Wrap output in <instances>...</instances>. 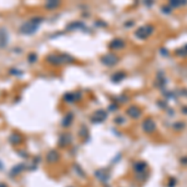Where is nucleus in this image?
<instances>
[{
	"label": "nucleus",
	"mask_w": 187,
	"mask_h": 187,
	"mask_svg": "<svg viewBox=\"0 0 187 187\" xmlns=\"http://www.w3.org/2000/svg\"><path fill=\"white\" fill-rule=\"evenodd\" d=\"M70 141H67V135H61L60 136V146H66V145H69Z\"/></svg>",
	"instance_id": "obj_17"
},
{
	"label": "nucleus",
	"mask_w": 187,
	"mask_h": 187,
	"mask_svg": "<svg viewBox=\"0 0 187 187\" xmlns=\"http://www.w3.org/2000/svg\"><path fill=\"white\" fill-rule=\"evenodd\" d=\"M43 20H44V18H41V16H34V18L26 20V21H24L21 25H20L19 33L23 34V35H33V34H35L36 30L40 26V24L43 23Z\"/></svg>",
	"instance_id": "obj_1"
},
{
	"label": "nucleus",
	"mask_w": 187,
	"mask_h": 187,
	"mask_svg": "<svg viewBox=\"0 0 187 187\" xmlns=\"http://www.w3.org/2000/svg\"><path fill=\"white\" fill-rule=\"evenodd\" d=\"M127 113H129L131 117H133V119H136V117L140 116V112H139V110L136 107H130L129 111H127Z\"/></svg>",
	"instance_id": "obj_13"
},
{
	"label": "nucleus",
	"mask_w": 187,
	"mask_h": 187,
	"mask_svg": "<svg viewBox=\"0 0 187 187\" xmlns=\"http://www.w3.org/2000/svg\"><path fill=\"white\" fill-rule=\"evenodd\" d=\"M72 117H74V116H72V113H71V112H69L67 115H66V116L64 117V120H62L61 125H62V126H64V127L69 126V125L71 123V120H72Z\"/></svg>",
	"instance_id": "obj_12"
},
{
	"label": "nucleus",
	"mask_w": 187,
	"mask_h": 187,
	"mask_svg": "<svg viewBox=\"0 0 187 187\" xmlns=\"http://www.w3.org/2000/svg\"><path fill=\"white\" fill-rule=\"evenodd\" d=\"M46 61L49 64L54 65V66H59L61 64H65V59H64V54H51L49 56H46Z\"/></svg>",
	"instance_id": "obj_2"
},
{
	"label": "nucleus",
	"mask_w": 187,
	"mask_h": 187,
	"mask_svg": "<svg viewBox=\"0 0 187 187\" xmlns=\"http://www.w3.org/2000/svg\"><path fill=\"white\" fill-rule=\"evenodd\" d=\"M80 96L77 95V94H75V92H67V94H65L64 95V100L66 101V102H75L77 99H79Z\"/></svg>",
	"instance_id": "obj_9"
},
{
	"label": "nucleus",
	"mask_w": 187,
	"mask_h": 187,
	"mask_svg": "<svg viewBox=\"0 0 187 187\" xmlns=\"http://www.w3.org/2000/svg\"><path fill=\"white\" fill-rule=\"evenodd\" d=\"M105 117H106V113L103 112L102 110H99V111L95 113V116L92 117V120H94V122H96V121H97V122H101Z\"/></svg>",
	"instance_id": "obj_11"
},
{
	"label": "nucleus",
	"mask_w": 187,
	"mask_h": 187,
	"mask_svg": "<svg viewBox=\"0 0 187 187\" xmlns=\"http://www.w3.org/2000/svg\"><path fill=\"white\" fill-rule=\"evenodd\" d=\"M82 28H84V24L80 23V21H74V23H71V24L67 26V29H69V30H74V29H82Z\"/></svg>",
	"instance_id": "obj_14"
},
{
	"label": "nucleus",
	"mask_w": 187,
	"mask_h": 187,
	"mask_svg": "<svg viewBox=\"0 0 187 187\" xmlns=\"http://www.w3.org/2000/svg\"><path fill=\"white\" fill-rule=\"evenodd\" d=\"M8 40H9V36H8L6 29L0 28V49H4L8 45Z\"/></svg>",
	"instance_id": "obj_3"
},
{
	"label": "nucleus",
	"mask_w": 187,
	"mask_h": 187,
	"mask_svg": "<svg viewBox=\"0 0 187 187\" xmlns=\"http://www.w3.org/2000/svg\"><path fill=\"white\" fill-rule=\"evenodd\" d=\"M28 61L30 62V64H34L35 61H38V55L35 53H30L28 55Z\"/></svg>",
	"instance_id": "obj_18"
},
{
	"label": "nucleus",
	"mask_w": 187,
	"mask_h": 187,
	"mask_svg": "<svg viewBox=\"0 0 187 187\" xmlns=\"http://www.w3.org/2000/svg\"><path fill=\"white\" fill-rule=\"evenodd\" d=\"M0 170H3V163L0 162Z\"/></svg>",
	"instance_id": "obj_21"
},
{
	"label": "nucleus",
	"mask_w": 187,
	"mask_h": 187,
	"mask_svg": "<svg viewBox=\"0 0 187 187\" xmlns=\"http://www.w3.org/2000/svg\"><path fill=\"white\" fill-rule=\"evenodd\" d=\"M23 141H24L23 136L20 133H18V132H13L9 136V142L11 145H20V143H23Z\"/></svg>",
	"instance_id": "obj_5"
},
{
	"label": "nucleus",
	"mask_w": 187,
	"mask_h": 187,
	"mask_svg": "<svg viewBox=\"0 0 187 187\" xmlns=\"http://www.w3.org/2000/svg\"><path fill=\"white\" fill-rule=\"evenodd\" d=\"M152 30H153V28L152 26H143V28H141V29H139V31L136 33V36H139V38H141V39H145V38H147L151 33H152Z\"/></svg>",
	"instance_id": "obj_4"
},
{
	"label": "nucleus",
	"mask_w": 187,
	"mask_h": 187,
	"mask_svg": "<svg viewBox=\"0 0 187 187\" xmlns=\"http://www.w3.org/2000/svg\"><path fill=\"white\" fill-rule=\"evenodd\" d=\"M116 61H117V57L115 55H112V54H109V55L102 57V62L103 64H106V65H113Z\"/></svg>",
	"instance_id": "obj_8"
},
{
	"label": "nucleus",
	"mask_w": 187,
	"mask_h": 187,
	"mask_svg": "<svg viewBox=\"0 0 187 187\" xmlns=\"http://www.w3.org/2000/svg\"><path fill=\"white\" fill-rule=\"evenodd\" d=\"M9 74H10V75H13V76H21V75H23V72H21V70H19V69L11 67V69L9 70Z\"/></svg>",
	"instance_id": "obj_16"
},
{
	"label": "nucleus",
	"mask_w": 187,
	"mask_h": 187,
	"mask_svg": "<svg viewBox=\"0 0 187 187\" xmlns=\"http://www.w3.org/2000/svg\"><path fill=\"white\" fill-rule=\"evenodd\" d=\"M122 45H123L122 43H120V44H119V43H112V44H111L110 46H111V48H117V46H120V48H121Z\"/></svg>",
	"instance_id": "obj_19"
},
{
	"label": "nucleus",
	"mask_w": 187,
	"mask_h": 187,
	"mask_svg": "<svg viewBox=\"0 0 187 187\" xmlns=\"http://www.w3.org/2000/svg\"><path fill=\"white\" fill-rule=\"evenodd\" d=\"M143 130L146 132H152L155 130V122L152 120H146L143 122Z\"/></svg>",
	"instance_id": "obj_10"
},
{
	"label": "nucleus",
	"mask_w": 187,
	"mask_h": 187,
	"mask_svg": "<svg viewBox=\"0 0 187 187\" xmlns=\"http://www.w3.org/2000/svg\"><path fill=\"white\" fill-rule=\"evenodd\" d=\"M0 187H8V185H5L4 182H0Z\"/></svg>",
	"instance_id": "obj_20"
},
{
	"label": "nucleus",
	"mask_w": 187,
	"mask_h": 187,
	"mask_svg": "<svg viewBox=\"0 0 187 187\" xmlns=\"http://www.w3.org/2000/svg\"><path fill=\"white\" fill-rule=\"evenodd\" d=\"M25 163H19V165H16V166H14V167L10 170V172H9V175L10 176H16V175H19L21 171H24L25 170Z\"/></svg>",
	"instance_id": "obj_7"
},
{
	"label": "nucleus",
	"mask_w": 187,
	"mask_h": 187,
	"mask_svg": "<svg viewBox=\"0 0 187 187\" xmlns=\"http://www.w3.org/2000/svg\"><path fill=\"white\" fill-rule=\"evenodd\" d=\"M60 5V2H56V0H51V2H48L45 4V8L46 9H55Z\"/></svg>",
	"instance_id": "obj_15"
},
{
	"label": "nucleus",
	"mask_w": 187,
	"mask_h": 187,
	"mask_svg": "<svg viewBox=\"0 0 187 187\" xmlns=\"http://www.w3.org/2000/svg\"><path fill=\"white\" fill-rule=\"evenodd\" d=\"M59 153L56 152V151H54V150H51V151H49L48 152V155H46V161L49 162V163H55V162H57L59 161Z\"/></svg>",
	"instance_id": "obj_6"
}]
</instances>
